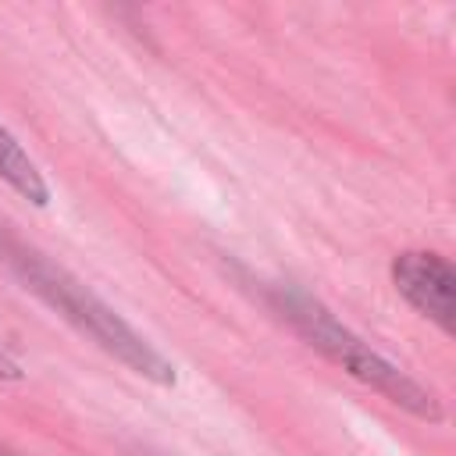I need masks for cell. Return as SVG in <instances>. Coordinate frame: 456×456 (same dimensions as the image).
Wrapping results in <instances>:
<instances>
[{
    "mask_svg": "<svg viewBox=\"0 0 456 456\" xmlns=\"http://www.w3.org/2000/svg\"><path fill=\"white\" fill-rule=\"evenodd\" d=\"M0 264L11 271V278L21 281V289H28L61 321H68L82 338H89L96 349H103L107 356L125 363L132 374H139L160 388H171L178 381L175 363L146 335H139L110 303H103L68 267L53 264L46 253H39L25 239H18L7 224H0Z\"/></svg>",
    "mask_w": 456,
    "mask_h": 456,
    "instance_id": "obj_1",
    "label": "cell"
},
{
    "mask_svg": "<svg viewBox=\"0 0 456 456\" xmlns=\"http://www.w3.org/2000/svg\"><path fill=\"white\" fill-rule=\"evenodd\" d=\"M256 296L289 331H296L314 353H321L328 363H335L342 374H349L363 388L378 392L381 399H388L392 406L406 410L417 420L435 424L445 417L442 399L424 381H417L410 370H403L367 338H360L346 321L335 317L331 306H324L306 289L292 281H256Z\"/></svg>",
    "mask_w": 456,
    "mask_h": 456,
    "instance_id": "obj_2",
    "label": "cell"
},
{
    "mask_svg": "<svg viewBox=\"0 0 456 456\" xmlns=\"http://www.w3.org/2000/svg\"><path fill=\"white\" fill-rule=\"evenodd\" d=\"M392 285L395 292L442 335L456 328V274L442 253L431 249H403L392 256Z\"/></svg>",
    "mask_w": 456,
    "mask_h": 456,
    "instance_id": "obj_3",
    "label": "cell"
},
{
    "mask_svg": "<svg viewBox=\"0 0 456 456\" xmlns=\"http://www.w3.org/2000/svg\"><path fill=\"white\" fill-rule=\"evenodd\" d=\"M0 182L14 189L21 200H28L32 207L50 203V182L43 178L39 164L28 157V150L14 139V132L4 121H0Z\"/></svg>",
    "mask_w": 456,
    "mask_h": 456,
    "instance_id": "obj_4",
    "label": "cell"
},
{
    "mask_svg": "<svg viewBox=\"0 0 456 456\" xmlns=\"http://www.w3.org/2000/svg\"><path fill=\"white\" fill-rule=\"evenodd\" d=\"M0 456H21V452H14L11 445H4V442H0Z\"/></svg>",
    "mask_w": 456,
    "mask_h": 456,
    "instance_id": "obj_5",
    "label": "cell"
}]
</instances>
